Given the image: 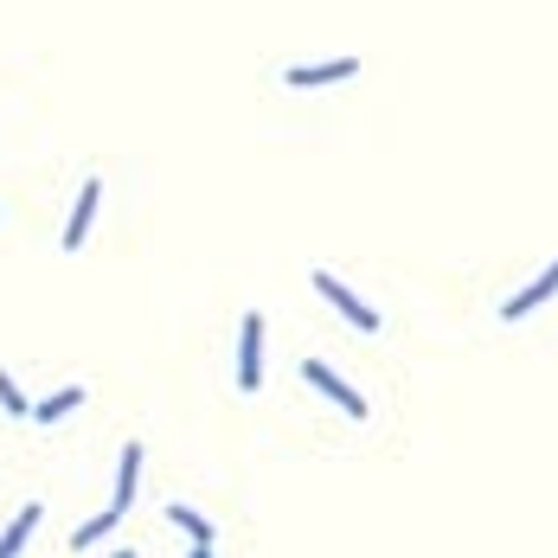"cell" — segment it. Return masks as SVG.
Returning a JSON list of instances; mask_svg holds the SVG:
<instances>
[{
	"instance_id": "obj_5",
	"label": "cell",
	"mask_w": 558,
	"mask_h": 558,
	"mask_svg": "<svg viewBox=\"0 0 558 558\" xmlns=\"http://www.w3.org/2000/svg\"><path fill=\"white\" fill-rule=\"evenodd\" d=\"M97 199H103V186L90 180L84 193H77V212H71V225H65V251H77V244H84V231H90V219H97Z\"/></svg>"
},
{
	"instance_id": "obj_2",
	"label": "cell",
	"mask_w": 558,
	"mask_h": 558,
	"mask_svg": "<svg viewBox=\"0 0 558 558\" xmlns=\"http://www.w3.org/2000/svg\"><path fill=\"white\" fill-rule=\"evenodd\" d=\"M353 71H360V58H328V65H289L283 71V84L289 90H315V84H340V77H353Z\"/></svg>"
},
{
	"instance_id": "obj_12",
	"label": "cell",
	"mask_w": 558,
	"mask_h": 558,
	"mask_svg": "<svg viewBox=\"0 0 558 558\" xmlns=\"http://www.w3.org/2000/svg\"><path fill=\"white\" fill-rule=\"evenodd\" d=\"M0 411H7V417H26V411H33V405L20 398V385L7 379V372H0Z\"/></svg>"
},
{
	"instance_id": "obj_6",
	"label": "cell",
	"mask_w": 558,
	"mask_h": 558,
	"mask_svg": "<svg viewBox=\"0 0 558 558\" xmlns=\"http://www.w3.org/2000/svg\"><path fill=\"white\" fill-rule=\"evenodd\" d=\"M308 379H315V385H321V392H328V398H334V405H340V411H353V417H366V405H360V392H353V385H340V379H334V372H328V366H321V360H308Z\"/></svg>"
},
{
	"instance_id": "obj_4",
	"label": "cell",
	"mask_w": 558,
	"mask_h": 558,
	"mask_svg": "<svg viewBox=\"0 0 558 558\" xmlns=\"http://www.w3.org/2000/svg\"><path fill=\"white\" fill-rule=\"evenodd\" d=\"M546 296H558V263H552V270H539V276L520 289L514 302H501V315H507V321H520V315H533V308L546 302Z\"/></svg>"
},
{
	"instance_id": "obj_11",
	"label": "cell",
	"mask_w": 558,
	"mask_h": 558,
	"mask_svg": "<svg viewBox=\"0 0 558 558\" xmlns=\"http://www.w3.org/2000/svg\"><path fill=\"white\" fill-rule=\"evenodd\" d=\"M167 514H174V526H186V533H193V539H199V546H212V526H206V520H199V514H193V507H167Z\"/></svg>"
},
{
	"instance_id": "obj_8",
	"label": "cell",
	"mask_w": 558,
	"mask_h": 558,
	"mask_svg": "<svg viewBox=\"0 0 558 558\" xmlns=\"http://www.w3.org/2000/svg\"><path fill=\"white\" fill-rule=\"evenodd\" d=\"M33 526H39V507H20V514H13V526H7V533H0V558H13V552H20Z\"/></svg>"
},
{
	"instance_id": "obj_14",
	"label": "cell",
	"mask_w": 558,
	"mask_h": 558,
	"mask_svg": "<svg viewBox=\"0 0 558 558\" xmlns=\"http://www.w3.org/2000/svg\"><path fill=\"white\" fill-rule=\"evenodd\" d=\"M116 558H135V552H116Z\"/></svg>"
},
{
	"instance_id": "obj_3",
	"label": "cell",
	"mask_w": 558,
	"mask_h": 558,
	"mask_svg": "<svg viewBox=\"0 0 558 558\" xmlns=\"http://www.w3.org/2000/svg\"><path fill=\"white\" fill-rule=\"evenodd\" d=\"M315 289H321V296H328V302L340 308V315L353 321V328H379V315H372V308H366L360 296H353V289H340V283H334L328 270H315Z\"/></svg>"
},
{
	"instance_id": "obj_9",
	"label": "cell",
	"mask_w": 558,
	"mask_h": 558,
	"mask_svg": "<svg viewBox=\"0 0 558 558\" xmlns=\"http://www.w3.org/2000/svg\"><path fill=\"white\" fill-rule=\"evenodd\" d=\"M71 405H84V385H65V392H52L45 405H33V417H39V424H58V417H65Z\"/></svg>"
},
{
	"instance_id": "obj_10",
	"label": "cell",
	"mask_w": 558,
	"mask_h": 558,
	"mask_svg": "<svg viewBox=\"0 0 558 558\" xmlns=\"http://www.w3.org/2000/svg\"><path fill=\"white\" fill-rule=\"evenodd\" d=\"M116 520H122V514H116V507H103V514H97V520H84V526H77V533H71V539H77V546H97V533H110V526H116Z\"/></svg>"
},
{
	"instance_id": "obj_13",
	"label": "cell",
	"mask_w": 558,
	"mask_h": 558,
	"mask_svg": "<svg viewBox=\"0 0 558 558\" xmlns=\"http://www.w3.org/2000/svg\"><path fill=\"white\" fill-rule=\"evenodd\" d=\"M193 558H206V546H199V552H193Z\"/></svg>"
},
{
	"instance_id": "obj_1",
	"label": "cell",
	"mask_w": 558,
	"mask_h": 558,
	"mask_svg": "<svg viewBox=\"0 0 558 558\" xmlns=\"http://www.w3.org/2000/svg\"><path fill=\"white\" fill-rule=\"evenodd\" d=\"M238 385H244V392L263 385V315H257V308L244 315V334H238Z\"/></svg>"
},
{
	"instance_id": "obj_7",
	"label": "cell",
	"mask_w": 558,
	"mask_h": 558,
	"mask_svg": "<svg viewBox=\"0 0 558 558\" xmlns=\"http://www.w3.org/2000/svg\"><path fill=\"white\" fill-rule=\"evenodd\" d=\"M135 475H142V443H129V449H122V475H116V514L135 501Z\"/></svg>"
}]
</instances>
